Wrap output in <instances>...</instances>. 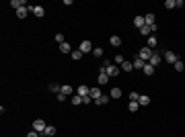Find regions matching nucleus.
Here are the masks:
<instances>
[{"instance_id": "1", "label": "nucleus", "mask_w": 185, "mask_h": 137, "mask_svg": "<svg viewBox=\"0 0 185 137\" xmlns=\"http://www.w3.org/2000/svg\"><path fill=\"white\" fill-rule=\"evenodd\" d=\"M138 57L142 59V61H146V64H148V61H150V57H152V49H150V47H142V49L138 51Z\"/></svg>"}, {"instance_id": "2", "label": "nucleus", "mask_w": 185, "mask_h": 137, "mask_svg": "<svg viewBox=\"0 0 185 137\" xmlns=\"http://www.w3.org/2000/svg\"><path fill=\"white\" fill-rule=\"evenodd\" d=\"M163 59H165L167 64H175L179 57H177V53H175V51H165V53H163Z\"/></svg>"}, {"instance_id": "3", "label": "nucleus", "mask_w": 185, "mask_h": 137, "mask_svg": "<svg viewBox=\"0 0 185 137\" xmlns=\"http://www.w3.org/2000/svg\"><path fill=\"white\" fill-rule=\"evenodd\" d=\"M46 121H41V119H37V121H33V131H37V133H43L46 131Z\"/></svg>"}, {"instance_id": "4", "label": "nucleus", "mask_w": 185, "mask_h": 137, "mask_svg": "<svg viewBox=\"0 0 185 137\" xmlns=\"http://www.w3.org/2000/svg\"><path fill=\"white\" fill-rule=\"evenodd\" d=\"M29 12H33L37 19H41V16L46 14V8H43V6H29Z\"/></svg>"}, {"instance_id": "5", "label": "nucleus", "mask_w": 185, "mask_h": 137, "mask_svg": "<svg viewBox=\"0 0 185 137\" xmlns=\"http://www.w3.org/2000/svg\"><path fill=\"white\" fill-rule=\"evenodd\" d=\"M160 61H163V55H160V53H158V51H152V57H150V61H148V64H150V66H154V68H156V66H158V64H160Z\"/></svg>"}, {"instance_id": "6", "label": "nucleus", "mask_w": 185, "mask_h": 137, "mask_svg": "<svg viewBox=\"0 0 185 137\" xmlns=\"http://www.w3.org/2000/svg\"><path fill=\"white\" fill-rule=\"evenodd\" d=\"M105 72H107V76H109V78H115V76H119V66H113V64H111Z\"/></svg>"}, {"instance_id": "7", "label": "nucleus", "mask_w": 185, "mask_h": 137, "mask_svg": "<svg viewBox=\"0 0 185 137\" xmlns=\"http://www.w3.org/2000/svg\"><path fill=\"white\" fill-rule=\"evenodd\" d=\"M78 49H80L82 53H89V51H92L95 47L91 45V41H89V39H85V41H80V47H78Z\"/></svg>"}, {"instance_id": "8", "label": "nucleus", "mask_w": 185, "mask_h": 137, "mask_svg": "<svg viewBox=\"0 0 185 137\" xmlns=\"http://www.w3.org/2000/svg\"><path fill=\"white\" fill-rule=\"evenodd\" d=\"M97 82H99L101 86H105V84L109 82V76H107V72H105L103 68H101V74H99V78H97Z\"/></svg>"}, {"instance_id": "9", "label": "nucleus", "mask_w": 185, "mask_h": 137, "mask_svg": "<svg viewBox=\"0 0 185 137\" xmlns=\"http://www.w3.org/2000/svg\"><path fill=\"white\" fill-rule=\"evenodd\" d=\"M62 94L64 96H74V88L70 84H62Z\"/></svg>"}, {"instance_id": "10", "label": "nucleus", "mask_w": 185, "mask_h": 137, "mask_svg": "<svg viewBox=\"0 0 185 137\" xmlns=\"http://www.w3.org/2000/svg\"><path fill=\"white\" fill-rule=\"evenodd\" d=\"M89 92H91V88H89V86H85V84L76 88V94H78V96H82V98H85V96H89Z\"/></svg>"}, {"instance_id": "11", "label": "nucleus", "mask_w": 185, "mask_h": 137, "mask_svg": "<svg viewBox=\"0 0 185 137\" xmlns=\"http://www.w3.org/2000/svg\"><path fill=\"white\" fill-rule=\"evenodd\" d=\"M89 96H91V98H92V102H95V100H97L99 96H103V94H101V88H91Z\"/></svg>"}, {"instance_id": "12", "label": "nucleus", "mask_w": 185, "mask_h": 137, "mask_svg": "<svg viewBox=\"0 0 185 137\" xmlns=\"http://www.w3.org/2000/svg\"><path fill=\"white\" fill-rule=\"evenodd\" d=\"M138 104H140V106H146V104H150V96H146V94H140Z\"/></svg>"}, {"instance_id": "13", "label": "nucleus", "mask_w": 185, "mask_h": 137, "mask_svg": "<svg viewBox=\"0 0 185 137\" xmlns=\"http://www.w3.org/2000/svg\"><path fill=\"white\" fill-rule=\"evenodd\" d=\"M156 43H158V39H156L154 35H150V37H148V43H146V47H150V49L154 51V47H156Z\"/></svg>"}, {"instance_id": "14", "label": "nucleus", "mask_w": 185, "mask_h": 137, "mask_svg": "<svg viewBox=\"0 0 185 137\" xmlns=\"http://www.w3.org/2000/svg\"><path fill=\"white\" fill-rule=\"evenodd\" d=\"M109 98H111V96H105V94H103V96H99V98L95 100V104H99V106H103V104H107V102H109Z\"/></svg>"}, {"instance_id": "15", "label": "nucleus", "mask_w": 185, "mask_h": 137, "mask_svg": "<svg viewBox=\"0 0 185 137\" xmlns=\"http://www.w3.org/2000/svg\"><path fill=\"white\" fill-rule=\"evenodd\" d=\"M109 43H111L113 47H119L121 45V39H119L117 35H111V37H109Z\"/></svg>"}, {"instance_id": "16", "label": "nucleus", "mask_w": 185, "mask_h": 137, "mask_svg": "<svg viewBox=\"0 0 185 137\" xmlns=\"http://www.w3.org/2000/svg\"><path fill=\"white\" fill-rule=\"evenodd\" d=\"M132 64H134V68H136V70H144V66H146V61H142L140 57H136Z\"/></svg>"}, {"instance_id": "17", "label": "nucleus", "mask_w": 185, "mask_h": 137, "mask_svg": "<svg viewBox=\"0 0 185 137\" xmlns=\"http://www.w3.org/2000/svg\"><path fill=\"white\" fill-rule=\"evenodd\" d=\"M49 92L60 94V92H62V86H60V84H56V82H51V84H49Z\"/></svg>"}, {"instance_id": "18", "label": "nucleus", "mask_w": 185, "mask_h": 137, "mask_svg": "<svg viewBox=\"0 0 185 137\" xmlns=\"http://www.w3.org/2000/svg\"><path fill=\"white\" fill-rule=\"evenodd\" d=\"M27 12H29V8H27V6H21V8L17 10V16H19V19H25Z\"/></svg>"}, {"instance_id": "19", "label": "nucleus", "mask_w": 185, "mask_h": 137, "mask_svg": "<svg viewBox=\"0 0 185 137\" xmlns=\"http://www.w3.org/2000/svg\"><path fill=\"white\" fill-rule=\"evenodd\" d=\"M144 23H146L148 27H152V25H154V14H152V12H148V14L144 16Z\"/></svg>"}, {"instance_id": "20", "label": "nucleus", "mask_w": 185, "mask_h": 137, "mask_svg": "<svg viewBox=\"0 0 185 137\" xmlns=\"http://www.w3.org/2000/svg\"><path fill=\"white\" fill-rule=\"evenodd\" d=\"M70 55H72V59H74V61H78V59H82V55H85V53H82L80 49H74Z\"/></svg>"}, {"instance_id": "21", "label": "nucleus", "mask_w": 185, "mask_h": 137, "mask_svg": "<svg viewBox=\"0 0 185 137\" xmlns=\"http://www.w3.org/2000/svg\"><path fill=\"white\" fill-rule=\"evenodd\" d=\"M70 102H72L74 106H78V104H82V96H78V94H74V96H70Z\"/></svg>"}, {"instance_id": "22", "label": "nucleus", "mask_w": 185, "mask_h": 137, "mask_svg": "<svg viewBox=\"0 0 185 137\" xmlns=\"http://www.w3.org/2000/svg\"><path fill=\"white\" fill-rule=\"evenodd\" d=\"M109 96H111V98H121V88H111Z\"/></svg>"}, {"instance_id": "23", "label": "nucleus", "mask_w": 185, "mask_h": 137, "mask_svg": "<svg viewBox=\"0 0 185 137\" xmlns=\"http://www.w3.org/2000/svg\"><path fill=\"white\" fill-rule=\"evenodd\" d=\"M43 135H47V137H53V135H56V127L47 125V127H46V131H43Z\"/></svg>"}, {"instance_id": "24", "label": "nucleus", "mask_w": 185, "mask_h": 137, "mask_svg": "<svg viewBox=\"0 0 185 137\" xmlns=\"http://www.w3.org/2000/svg\"><path fill=\"white\" fill-rule=\"evenodd\" d=\"M60 51H62V53H72V47H70V43H62V45H60Z\"/></svg>"}, {"instance_id": "25", "label": "nucleus", "mask_w": 185, "mask_h": 137, "mask_svg": "<svg viewBox=\"0 0 185 137\" xmlns=\"http://www.w3.org/2000/svg\"><path fill=\"white\" fill-rule=\"evenodd\" d=\"M134 25H136L138 29H142V27L146 25V23H144V16H136V19H134Z\"/></svg>"}, {"instance_id": "26", "label": "nucleus", "mask_w": 185, "mask_h": 137, "mask_svg": "<svg viewBox=\"0 0 185 137\" xmlns=\"http://www.w3.org/2000/svg\"><path fill=\"white\" fill-rule=\"evenodd\" d=\"M121 70H124V72H130V70H134V64H132V61H124V64H121Z\"/></svg>"}, {"instance_id": "27", "label": "nucleus", "mask_w": 185, "mask_h": 137, "mask_svg": "<svg viewBox=\"0 0 185 137\" xmlns=\"http://www.w3.org/2000/svg\"><path fill=\"white\" fill-rule=\"evenodd\" d=\"M144 74H146V76H152V74H154V66L146 64V66H144Z\"/></svg>"}, {"instance_id": "28", "label": "nucleus", "mask_w": 185, "mask_h": 137, "mask_svg": "<svg viewBox=\"0 0 185 137\" xmlns=\"http://www.w3.org/2000/svg\"><path fill=\"white\" fill-rule=\"evenodd\" d=\"M173 66H175V70H177V72H183V68H185V64L181 61V59H177V61H175Z\"/></svg>"}, {"instance_id": "29", "label": "nucleus", "mask_w": 185, "mask_h": 137, "mask_svg": "<svg viewBox=\"0 0 185 137\" xmlns=\"http://www.w3.org/2000/svg\"><path fill=\"white\" fill-rule=\"evenodd\" d=\"M128 108H130V113H136V111L140 108V104H138V102H132V100H130V104H128Z\"/></svg>"}, {"instance_id": "30", "label": "nucleus", "mask_w": 185, "mask_h": 137, "mask_svg": "<svg viewBox=\"0 0 185 137\" xmlns=\"http://www.w3.org/2000/svg\"><path fill=\"white\" fill-rule=\"evenodd\" d=\"M53 39H56V41H58L60 45H62V43H66V39H64V35H62V33H58V35H56Z\"/></svg>"}, {"instance_id": "31", "label": "nucleus", "mask_w": 185, "mask_h": 137, "mask_svg": "<svg viewBox=\"0 0 185 137\" xmlns=\"http://www.w3.org/2000/svg\"><path fill=\"white\" fill-rule=\"evenodd\" d=\"M92 55H95V57H101V55H103V49H101V47H95V49H92Z\"/></svg>"}, {"instance_id": "32", "label": "nucleus", "mask_w": 185, "mask_h": 137, "mask_svg": "<svg viewBox=\"0 0 185 137\" xmlns=\"http://www.w3.org/2000/svg\"><path fill=\"white\" fill-rule=\"evenodd\" d=\"M138 98H140L138 92H130V100H132V102H138Z\"/></svg>"}, {"instance_id": "33", "label": "nucleus", "mask_w": 185, "mask_h": 137, "mask_svg": "<svg viewBox=\"0 0 185 137\" xmlns=\"http://www.w3.org/2000/svg\"><path fill=\"white\" fill-rule=\"evenodd\" d=\"M126 59H124V55H115V66H121Z\"/></svg>"}, {"instance_id": "34", "label": "nucleus", "mask_w": 185, "mask_h": 137, "mask_svg": "<svg viewBox=\"0 0 185 137\" xmlns=\"http://www.w3.org/2000/svg\"><path fill=\"white\" fill-rule=\"evenodd\" d=\"M165 6H167V8H175V0H167Z\"/></svg>"}, {"instance_id": "35", "label": "nucleus", "mask_w": 185, "mask_h": 137, "mask_svg": "<svg viewBox=\"0 0 185 137\" xmlns=\"http://www.w3.org/2000/svg\"><path fill=\"white\" fill-rule=\"evenodd\" d=\"M56 98H58V100H60V102H64V100H66V98H68V96H64V94H62V92H60V94H56Z\"/></svg>"}, {"instance_id": "36", "label": "nucleus", "mask_w": 185, "mask_h": 137, "mask_svg": "<svg viewBox=\"0 0 185 137\" xmlns=\"http://www.w3.org/2000/svg\"><path fill=\"white\" fill-rule=\"evenodd\" d=\"M181 6H185L183 0H175V8H181Z\"/></svg>"}, {"instance_id": "37", "label": "nucleus", "mask_w": 185, "mask_h": 137, "mask_svg": "<svg viewBox=\"0 0 185 137\" xmlns=\"http://www.w3.org/2000/svg\"><path fill=\"white\" fill-rule=\"evenodd\" d=\"M91 100H92L91 96H85V98H82V104H91Z\"/></svg>"}, {"instance_id": "38", "label": "nucleus", "mask_w": 185, "mask_h": 137, "mask_svg": "<svg viewBox=\"0 0 185 137\" xmlns=\"http://www.w3.org/2000/svg\"><path fill=\"white\" fill-rule=\"evenodd\" d=\"M41 133H37V131H31V133H27V137H39Z\"/></svg>"}]
</instances>
